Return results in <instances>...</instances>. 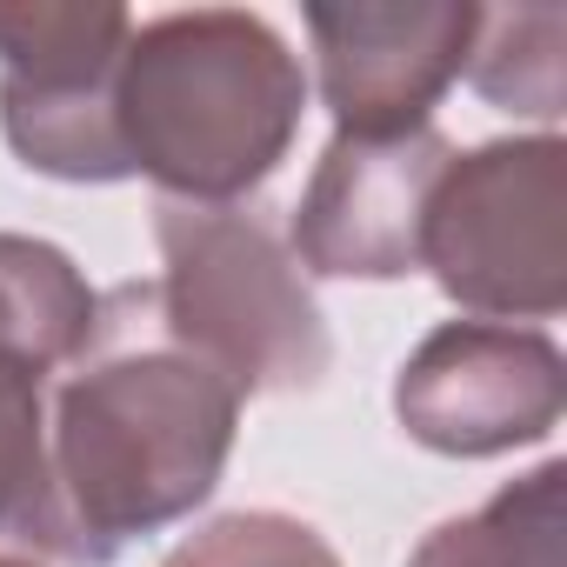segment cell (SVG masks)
Segmentation results:
<instances>
[{"mask_svg": "<svg viewBox=\"0 0 567 567\" xmlns=\"http://www.w3.org/2000/svg\"><path fill=\"white\" fill-rule=\"evenodd\" d=\"M240 434V388L194 354L154 280L101 295L81 354L48 388V467L61 560L107 567L127 540L187 520Z\"/></svg>", "mask_w": 567, "mask_h": 567, "instance_id": "cell-1", "label": "cell"}, {"mask_svg": "<svg viewBox=\"0 0 567 567\" xmlns=\"http://www.w3.org/2000/svg\"><path fill=\"white\" fill-rule=\"evenodd\" d=\"M481 8L467 0H341L308 8V41L321 68V101L334 134H414L434 101L461 81Z\"/></svg>", "mask_w": 567, "mask_h": 567, "instance_id": "cell-8", "label": "cell"}, {"mask_svg": "<svg viewBox=\"0 0 567 567\" xmlns=\"http://www.w3.org/2000/svg\"><path fill=\"white\" fill-rule=\"evenodd\" d=\"M454 147L434 127L414 134H334L301 207L288 227V247L321 280H401L421 267L427 200Z\"/></svg>", "mask_w": 567, "mask_h": 567, "instance_id": "cell-9", "label": "cell"}, {"mask_svg": "<svg viewBox=\"0 0 567 567\" xmlns=\"http://www.w3.org/2000/svg\"><path fill=\"white\" fill-rule=\"evenodd\" d=\"M101 295L87 274L34 234H0V534L61 560L48 388L81 354Z\"/></svg>", "mask_w": 567, "mask_h": 567, "instance_id": "cell-6", "label": "cell"}, {"mask_svg": "<svg viewBox=\"0 0 567 567\" xmlns=\"http://www.w3.org/2000/svg\"><path fill=\"white\" fill-rule=\"evenodd\" d=\"M567 408V368L560 348L540 328L507 321H441L394 381V421L408 441L487 461L507 447H534L560 427Z\"/></svg>", "mask_w": 567, "mask_h": 567, "instance_id": "cell-7", "label": "cell"}, {"mask_svg": "<svg viewBox=\"0 0 567 567\" xmlns=\"http://www.w3.org/2000/svg\"><path fill=\"white\" fill-rule=\"evenodd\" d=\"M421 267L474 321H554L567 301V141H487L454 154L427 200Z\"/></svg>", "mask_w": 567, "mask_h": 567, "instance_id": "cell-4", "label": "cell"}, {"mask_svg": "<svg viewBox=\"0 0 567 567\" xmlns=\"http://www.w3.org/2000/svg\"><path fill=\"white\" fill-rule=\"evenodd\" d=\"M127 8L101 0H0V134L21 167L54 181H127L114 121Z\"/></svg>", "mask_w": 567, "mask_h": 567, "instance_id": "cell-5", "label": "cell"}, {"mask_svg": "<svg viewBox=\"0 0 567 567\" xmlns=\"http://www.w3.org/2000/svg\"><path fill=\"white\" fill-rule=\"evenodd\" d=\"M161 567H341L321 527L280 507H240L207 527H194Z\"/></svg>", "mask_w": 567, "mask_h": 567, "instance_id": "cell-12", "label": "cell"}, {"mask_svg": "<svg viewBox=\"0 0 567 567\" xmlns=\"http://www.w3.org/2000/svg\"><path fill=\"white\" fill-rule=\"evenodd\" d=\"M0 567H41V560H28V554H0Z\"/></svg>", "mask_w": 567, "mask_h": 567, "instance_id": "cell-13", "label": "cell"}, {"mask_svg": "<svg viewBox=\"0 0 567 567\" xmlns=\"http://www.w3.org/2000/svg\"><path fill=\"white\" fill-rule=\"evenodd\" d=\"M408 567H567V467L540 461L461 520H441Z\"/></svg>", "mask_w": 567, "mask_h": 567, "instance_id": "cell-10", "label": "cell"}, {"mask_svg": "<svg viewBox=\"0 0 567 567\" xmlns=\"http://www.w3.org/2000/svg\"><path fill=\"white\" fill-rule=\"evenodd\" d=\"M560 48H567V8H554V0L481 8V28H474L461 74L474 81L481 101L554 127L560 121Z\"/></svg>", "mask_w": 567, "mask_h": 567, "instance_id": "cell-11", "label": "cell"}, {"mask_svg": "<svg viewBox=\"0 0 567 567\" xmlns=\"http://www.w3.org/2000/svg\"><path fill=\"white\" fill-rule=\"evenodd\" d=\"M154 240L167 260V274L154 280L167 328L194 354H207L240 388V401L321 388V374L334 368V334L274 220H260L254 207L154 200Z\"/></svg>", "mask_w": 567, "mask_h": 567, "instance_id": "cell-3", "label": "cell"}, {"mask_svg": "<svg viewBox=\"0 0 567 567\" xmlns=\"http://www.w3.org/2000/svg\"><path fill=\"white\" fill-rule=\"evenodd\" d=\"M301 114L308 74L274 21L247 8H181L134 21L114 121L127 174H147L161 200L240 207L288 161Z\"/></svg>", "mask_w": 567, "mask_h": 567, "instance_id": "cell-2", "label": "cell"}]
</instances>
